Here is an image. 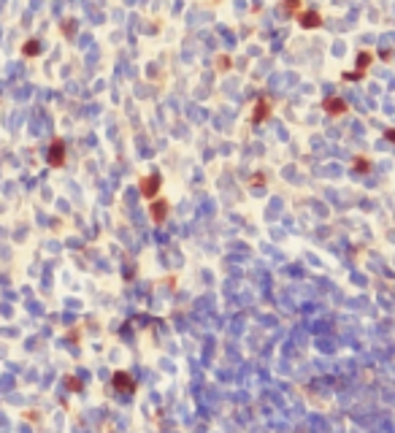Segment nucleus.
<instances>
[{"mask_svg":"<svg viewBox=\"0 0 395 433\" xmlns=\"http://www.w3.org/2000/svg\"><path fill=\"white\" fill-rule=\"evenodd\" d=\"M138 187H141V195H144V198H157L160 187H163V176H160V173H149V176H144L138 182Z\"/></svg>","mask_w":395,"mask_h":433,"instance_id":"f257e3e1","label":"nucleus"},{"mask_svg":"<svg viewBox=\"0 0 395 433\" xmlns=\"http://www.w3.org/2000/svg\"><path fill=\"white\" fill-rule=\"evenodd\" d=\"M49 165L51 168H62L65 165V144L60 141V138H54L49 146Z\"/></svg>","mask_w":395,"mask_h":433,"instance_id":"f03ea898","label":"nucleus"},{"mask_svg":"<svg viewBox=\"0 0 395 433\" xmlns=\"http://www.w3.org/2000/svg\"><path fill=\"white\" fill-rule=\"evenodd\" d=\"M268 114H271V100H268V97H257L255 100V111H252V122L263 125L268 119Z\"/></svg>","mask_w":395,"mask_h":433,"instance_id":"7ed1b4c3","label":"nucleus"},{"mask_svg":"<svg viewBox=\"0 0 395 433\" xmlns=\"http://www.w3.org/2000/svg\"><path fill=\"white\" fill-rule=\"evenodd\" d=\"M322 108L330 114V117H341V114L349 111L347 100H341V97H325V100H322Z\"/></svg>","mask_w":395,"mask_h":433,"instance_id":"20e7f679","label":"nucleus"},{"mask_svg":"<svg viewBox=\"0 0 395 433\" xmlns=\"http://www.w3.org/2000/svg\"><path fill=\"white\" fill-rule=\"evenodd\" d=\"M298 22H301L303 30H314V27L322 25V16H319L317 11H301V14H298Z\"/></svg>","mask_w":395,"mask_h":433,"instance_id":"39448f33","label":"nucleus"},{"mask_svg":"<svg viewBox=\"0 0 395 433\" xmlns=\"http://www.w3.org/2000/svg\"><path fill=\"white\" fill-rule=\"evenodd\" d=\"M149 214H152L154 225L165 222V217H168V200H154V203L149 206Z\"/></svg>","mask_w":395,"mask_h":433,"instance_id":"423d86ee","label":"nucleus"},{"mask_svg":"<svg viewBox=\"0 0 395 433\" xmlns=\"http://www.w3.org/2000/svg\"><path fill=\"white\" fill-rule=\"evenodd\" d=\"M114 387H119V390L130 392V390H133V382H130V377H128V374H117V377H114Z\"/></svg>","mask_w":395,"mask_h":433,"instance_id":"0eeeda50","label":"nucleus"},{"mask_svg":"<svg viewBox=\"0 0 395 433\" xmlns=\"http://www.w3.org/2000/svg\"><path fill=\"white\" fill-rule=\"evenodd\" d=\"M352 171L368 173V171H371V160H368V157H354V160H352Z\"/></svg>","mask_w":395,"mask_h":433,"instance_id":"6e6552de","label":"nucleus"},{"mask_svg":"<svg viewBox=\"0 0 395 433\" xmlns=\"http://www.w3.org/2000/svg\"><path fill=\"white\" fill-rule=\"evenodd\" d=\"M371 62H374V54H371V51H360V57H357V71L365 73Z\"/></svg>","mask_w":395,"mask_h":433,"instance_id":"1a4fd4ad","label":"nucleus"},{"mask_svg":"<svg viewBox=\"0 0 395 433\" xmlns=\"http://www.w3.org/2000/svg\"><path fill=\"white\" fill-rule=\"evenodd\" d=\"M22 54H25V57H36V54H41V44H38V41H27L25 46H22Z\"/></svg>","mask_w":395,"mask_h":433,"instance_id":"9d476101","label":"nucleus"},{"mask_svg":"<svg viewBox=\"0 0 395 433\" xmlns=\"http://www.w3.org/2000/svg\"><path fill=\"white\" fill-rule=\"evenodd\" d=\"M230 65H233V60L227 54H219L217 57V71H230Z\"/></svg>","mask_w":395,"mask_h":433,"instance_id":"9b49d317","label":"nucleus"},{"mask_svg":"<svg viewBox=\"0 0 395 433\" xmlns=\"http://www.w3.org/2000/svg\"><path fill=\"white\" fill-rule=\"evenodd\" d=\"M363 76H365L363 71H344V73H341V79H344V82H360Z\"/></svg>","mask_w":395,"mask_h":433,"instance_id":"f8f14e48","label":"nucleus"},{"mask_svg":"<svg viewBox=\"0 0 395 433\" xmlns=\"http://www.w3.org/2000/svg\"><path fill=\"white\" fill-rule=\"evenodd\" d=\"M284 5H287V11L290 14H301V0H284Z\"/></svg>","mask_w":395,"mask_h":433,"instance_id":"ddd939ff","label":"nucleus"},{"mask_svg":"<svg viewBox=\"0 0 395 433\" xmlns=\"http://www.w3.org/2000/svg\"><path fill=\"white\" fill-rule=\"evenodd\" d=\"M62 30H65V36H71V33H76V25H73V22H65Z\"/></svg>","mask_w":395,"mask_h":433,"instance_id":"4468645a","label":"nucleus"},{"mask_svg":"<svg viewBox=\"0 0 395 433\" xmlns=\"http://www.w3.org/2000/svg\"><path fill=\"white\" fill-rule=\"evenodd\" d=\"M385 138H387V141H393V144H395V128H393V130H387V133H385Z\"/></svg>","mask_w":395,"mask_h":433,"instance_id":"2eb2a0df","label":"nucleus"}]
</instances>
